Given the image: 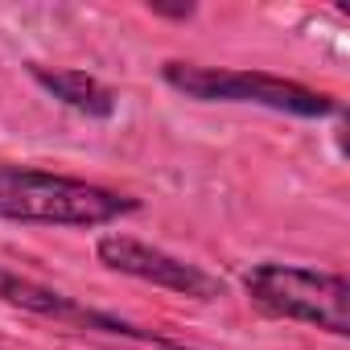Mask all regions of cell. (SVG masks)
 Here are the masks:
<instances>
[{
	"mask_svg": "<svg viewBox=\"0 0 350 350\" xmlns=\"http://www.w3.org/2000/svg\"><path fill=\"white\" fill-rule=\"evenodd\" d=\"M165 83L202 103H256L288 116H329L334 99L321 91H309L293 79L276 75H252V70H215V66H190V62H169Z\"/></svg>",
	"mask_w": 350,
	"mask_h": 350,
	"instance_id": "3957f363",
	"label": "cell"
},
{
	"mask_svg": "<svg viewBox=\"0 0 350 350\" xmlns=\"http://www.w3.org/2000/svg\"><path fill=\"white\" fill-rule=\"evenodd\" d=\"M132 211H136V198L128 194H116L79 178L42 173V169L0 165V219L46 223V227H103Z\"/></svg>",
	"mask_w": 350,
	"mask_h": 350,
	"instance_id": "6da1fadb",
	"label": "cell"
},
{
	"mask_svg": "<svg viewBox=\"0 0 350 350\" xmlns=\"http://www.w3.org/2000/svg\"><path fill=\"white\" fill-rule=\"evenodd\" d=\"M29 75L66 107L83 111V116H111L116 111V91L103 87L99 79L83 75V70H50V66H29Z\"/></svg>",
	"mask_w": 350,
	"mask_h": 350,
	"instance_id": "8992f818",
	"label": "cell"
},
{
	"mask_svg": "<svg viewBox=\"0 0 350 350\" xmlns=\"http://www.w3.org/2000/svg\"><path fill=\"white\" fill-rule=\"evenodd\" d=\"M99 260H103L111 272L148 280V284H157V288L182 293V297L211 301V297L223 293V284H219L211 272H202V268H194V264H186V260H178V256H169V252H161V247H148V243H140V239H132V235H107V239H99Z\"/></svg>",
	"mask_w": 350,
	"mask_h": 350,
	"instance_id": "277c9868",
	"label": "cell"
},
{
	"mask_svg": "<svg viewBox=\"0 0 350 350\" xmlns=\"http://www.w3.org/2000/svg\"><path fill=\"white\" fill-rule=\"evenodd\" d=\"M0 301H9V305H17V309H29V313H38V317H54V321H62V325L99 329V334H120V338H140V342H161V338L148 334V329H136V325H128V321H120V317H107V313H99V309H87V305H79L75 297H66V293H58V288H46V284H38V280H29V276H17V272H9V268H0Z\"/></svg>",
	"mask_w": 350,
	"mask_h": 350,
	"instance_id": "5b68a950",
	"label": "cell"
},
{
	"mask_svg": "<svg viewBox=\"0 0 350 350\" xmlns=\"http://www.w3.org/2000/svg\"><path fill=\"white\" fill-rule=\"evenodd\" d=\"M247 297L293 321H309L317 329H329L338 338L350 334V284L338 272H313V268H293V264H260L247 272Z\"/></svg>",
	"mask_w": 350,
	"mask_h": 350,
	"instance_id": "7a4b0ae2",
	"label": "cell"
}]
</instances>
